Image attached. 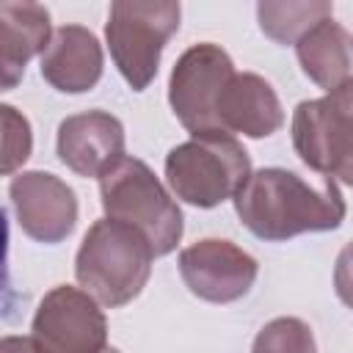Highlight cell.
<instances>
[{"mask_svg":"<svg viewBox=\"0 0 353 353\" xmlns=\"http://www.w3.org/2000/svg\"><path fill=\"white\" fill-rule=\"evenodd\" d=\"M232 199L243 226L268 243L328 232L345 221V199L334 179L312 185L287 168L251 171Z\"/></svg>","mask_w":353,"mask_h":353,"instance_id":"1","label":"cell"},{"mask_svg":"<svg viewBox=\"0 0 353 353\" xmlns=\"http://www.w3.org/2000/svg\"><path fill=\"white\" fill-rule=\"evenodd\" d=\"M154 251L130 223L102 218L88 226L77 256L74 276L83 292L108 309H119L141 295L149 281Z\"/></svg>","mask_w":353,"mask_h":353,"instance_id":"2","label":"cell"},{"mask_svg":"<svg viewBox=\"0 0 353 353\" xmlns=\"http://www.w3.org/2000/svg\"><path fill=\"white\" fill-rule=\"evenodd\" d=\"M99 196L105 215L135 226L154 256L171 254L182 240V212L143 160L121 157L99 176Z\"/></svg>","mask_w":353,"mask_h":353,"instance_id":"3","label":"cell"},{"mask_svg":"<svg viewBox=\"0 0 353 353\" xmlns=\"http://www.w3.org/2000/svg\"><path fill=\"white\" fill-rule=\"evenodd\" d=\"M251 174L248 152L229 132H201L174 146L165 157V179L176 199L193 207H215L232 199Z\"/></svg>","mask_w":353,"mask_h":353,"instance_id":"4","label":"cell"},{"mask_svg":"<svg viewBox=\"0 0 353 353\" xmlns=\"http://www.w3.org/2000/svg\"><path fill=\"white\" fill-rule=\"evenodd\" d=\"M179 14H182L179 3H171V0L110 3L105 39H108L113 63L119 66L121 77L132 85V91H143L154 80L160 55L168 39L179 28Z\"/></svg>","mask_w":353,"mask_h":353,"instance_id":"5","label":"cell"},{"mask_svg":"<svg viewBox=\"0 0 353 353\" xmlns=\"http://www.w3.org/2000/svg\"><path fill=\"white\" fill-rule=\"evenodd\" d=\"M353 83L325 94L320 99H306L292 113V146L298 157L325 179H339L350 185L353 179Z\"/></svg>","mask_w":353,"mask_h":353,"instance_id":"6","label":"cell"},{"mask_svg":"<svg viewBox=\"0 0 353 353\" xmlns=\"http://www.w3.org/2000/svg\"><path fill=\"white\" fill-rule=\"evenodd\" d=\"M232 74V58L212 41L193 44L179 55L168 80V102L190 135L223 132L218 124V99Z\"/></svg>","mask_w":353,"mask_h":353,"instance_id":"7","label":"cell"},{"mask_svg":"<svg viewBox=\"0 0 353 353\" xmlns=\"http://www.w3.org/2000/svg\"><path fill=\"white\" fill-rule=\"evenodd\" d=\"M30 339L39 353H102L108 320L88 292L58 284L41 298L33 314Z\"/></svg>","mask_w":353,"mask_h":353,"instance_id":"8","label":"cell"},{"mask_svg":"<svg viewBox=\"0 0 353 353\" xmlns=\"http://www.w3.org/2000/svg\"><path fill=\"white\" fill-rule=\"evenodd\" d=\"M179 273L185 287L210 303H232L248 295L256 281V259L232 240L207 237L179 254Z\"/></svg>","mask_w":353,"mask_h":353,"instance_id":"9","label":"cell"},{"mask_svg":"<svg viewBox=\"0 0 353 353\" xmlns=\"http://www.w3.org/2000/svg\"><path fill=\"white\" fill-rule=\"evenodd\" d=\"M8 196L28 237L52 245L72 234L77 223V199L61 176L47 171H22L11 179Z\"/></svg>","mask_w":353,"mask_h":353,"instance_id":"10","label":"cell"},{"mask_svg":"<svg viewBox=\"0 0 353 353\" xmlns=\"http://www.w3.org/2000/svg\"><path fill=\"white\" fill-rule=\"evenodd\" d=\"M58 157L77 176H102L124 157V127L108 110H85L61 121Z\"/></svg>","mask_w":353,"mask_h":353,"instance_id":"11","label":"cell"},{"mask_svg":"<svg viewBox=\"0 0 353 353\" xmlns=\"http://www.w3.org/2000/svg\"><path fill=\"white\" fill-rule=\"evenodd\" d=\"M41 77L63 94L91 91L102 77V47L83 25L52 30L41 52Z\"/></svg>","mask_w":353,"mask_h":353,"instance_id":"12","label":"cell"},{"mask_svg":"<svg viewBox=\"0 0 353 353\" xmlns=\"http://www.w3.org/2000/svg\"><path fill=\"white\" fill-rule=\"evenodd\" d=\"M218 124L223 132L268 138L284 124L281 102L273 85L254 72H234L218 99Z\"/></svg>","mask_w":353,"mask_h":353,"instance_id":"13","label":"cell"},{"mask_svg":"<svg viewBox=\"0 0 353 353\" xmlns=\"http://www.w3.org/2000/svg\"><path fill=\"white\" fill-rule=\"evenodd\" d=\"M50 11L39 3L0 0V91L22 83L25 66L50 41Z\"/></svg>","mask_w":353,"mask_h":353,"instance_id":"14","label":"cell"},{"mask_svg":"<svg viewBox=\"0 0 353 353\" xmlns=\"http://www.w3.org/2000/svg\"><path fill=\"white\" fill-rule=\"evenodd\" d=\"M295 52L301 61L303 74L320 85L323 91L334 94L353 83L350 77V33L334 22V17L317 22L295 41Z\"/></svg>","mask_w":353,"mask_h":353,"instance_id":"15","label":"cell"},{"mask_svg":"<svg viewBox=\"0 0 353 353\" xmlns=\"http://www.w3.org/2000/svg\"><path fill=\"white\" fill-rule=\"evenodd\" d=\"M334 17V3L328 0H309V3H259L256 19L268 39L279 44H295L306 30L317 22Z\"/></svg>","mask_w":353,"mask_h":353,"instance_id":"16","label":"cell"},{"mask_svg":"<svg viewBox=\"0 0 353 353\" xmlns=\"http://www.w3.org/2000/svg\"><path fill=\"white\" fill-rule=\"evenodd\" d=\"M251 353H317L312 328L298 317H276L254 339Z\"/></svg>","mask_w":353,"mask_h":353,"instance_id":"17","label":"cell"},{"mask_svg":"<svg viewBox=\"0 0 353 353\" xmlns=\"http://www.w3.org/2000/svg\"><path fill=\"white\" fill-rule=\"evenodd\" d=\"M33 152L30 121L11 105H0V176L25 165Z\"/></svg>","mask_w":353,"mask_h":353,"instance_id":"18","label":"cell"},{"mask_svg":"<svg viewBox=\"0 0 353 353\" xmlns=\"http://www.w3.org/2000/svg\"><path fill=\"white\" fill-rule=\"evenodd\" d=\"M17 306V292L11 287V273H8V218L6 210L0 207V317H14L8 309Z\"/></svg>","mask_w":353,"mask_h":353,"instance_id":"19","label":"cell"},{"mask_svg":"<svg viewBox=\"0 0 353 353\" xmlns=\"http://www.w3.org/2000/svg\"><path fill=\"white\" fill-rule=\"evenodd\" d=\"M0 353H39L30 336H0Z\"/></svg>","mask_w":353,"mask_h":353,"instance_id":"20","label":"cell"},{"mask_svg":"<svg viewBox=\"0 0 353 353\" xmlns=\"http://www.w3.org/2000/svg\"><path fill=\"white\" fill-rule=\"evenodd\" d=\"M102 353H119V350H116V347H105Z\"/></svg>","mask_w":353,"mask_h":353,"instance_id":"21","label":"cell"}]
</instances>
